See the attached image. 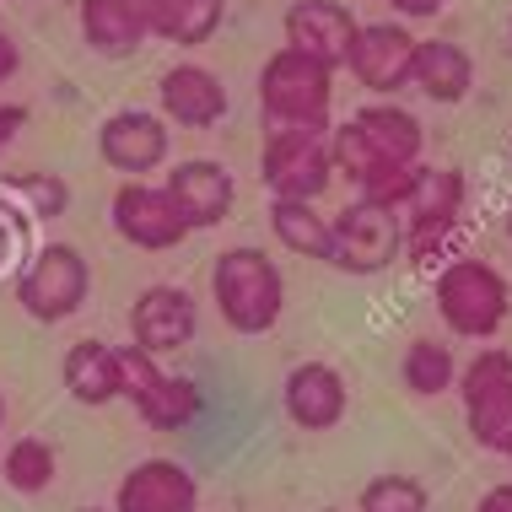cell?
<instances>
[{"instance_id": "f35d334b", "label": "cell", "mask_w": 512, "mask_h": 512, "mask_svg": "<svg viewBox=\"0 0 512 512\" xmlns=\"http://www.w3.org/2000/svg\"><path fill=\"white\" fill-rule=\"evenodd\" d=\"M313 512H335V507H313Z\"/></svg>"}, {"instance_id": "83f0119b", "label": "cell", "mask_w": 512, "mask_h": 512, "mask_svg": "<svg viewBox=\"0 0 512 512\" xmlns=\"http://www.w3.org/2000/svg\"><path fill=\"white\" fill-rule=\"evenodd\" d=\"M0 195H11V200H22V211H33V216H65L71 211V184H65L60 173H44V168H27V173H6V184H0Z\"/></svg>"}, {"instance_id": "44dd1931", "label": "cell", "mask_w": 512, "mask_h": 512, "mask_svg": "<svg viewBox=\"0 0 512 512\" xmlns=\"http://www.w3.org/2000/svg\"><path fill=\"white\" fill-rule=\"evenodd\" d=\"M81 38H87L92 54H108V60H124L146 44V22L135 0H81Z\"/></svg>"}, {"instance_id": "5b68a950", "label": "cell", "mask_w": 512, "mask_h": 512, "mask_svg": "<svg viewBox=\"0 0 512 512\" xmlns=\"http://www.w3.org/2000/svg\"><path fill=\"white\" fill-rule=\"evenodd\" d=\"M92 297V265L76 243H44L17 275V302L38 324H65L87 308Z\"/></svg>"}, {"instance_id": "4fadbf2b", "label": "cell", "mask_w": 512, "mask_h": 512, "mask_svg": "<svg viewBox=\"0 0 512 512\" xmlns=\"http://www.w3.org/2000/svg\"><path fill=\"white\" fill-rule=\"evenodd\" d=\"M162 189H168L173 211L184 216L189 232L221 227V221L232 216V205H238V184H232V173L221 168L216 157L178 162V168H168V178H162Z\"/></svg>"}, {"instance_id": "4dcf8cb0", "label": "cell", "mask_w": 512, "mask_h": 512, "mask_svg": "<svg viewBox=\"0 0 512 512\" xmlns=\"http://www.w3.org/2000/svg\"><path fill=\"white\" fill-rule=\"evenodd\" d=\"M22 124H27V108L22 103H0V157H6V146L22 135Z\"/></svg>"}, {"instance_id": "f1b7e54d", "label": "cell", "mask_w": 512, "mask_h": 512, "mask_svg": "<svg viewBox=\"0 0 512 512\" xmlns=\"http://www.w3.org/2000/svg\"><path fill=\"white\" fill-rule=\"evenodd\" d=\"M356 512H432V496H426V486L415 475L389 469V475H372L367 486H362Z\"/></svg>"}, {"instance_id": "9a60e30c", "label": "cell", "mask_w": 512, "mask_h": 512, "mask_svg": "<svg viewBox=\"0 0 512 512\" xmlns=\"http://www.w3.org/2000/svg\"><path fill=\"white\" fill-rule=\"evenodd\" d=\"M227 103H232L227 81L216 71H205V65H195V60L162 71V81H157V108L168 124H178V130H216V124L227 119Z\"/></svg>"}, {"instance_id": "484cf974", "label": "cell", "mask_w": 512, "mask_h": 512, "mask_svg": "<svg viewBox=\"0 0 512 512\" xmlns=\"http://www.w3.org/2000/svg\"><path fill=\"white\" fill-rule=\"evenodd\" d=\"M54 475H60V453H54V442H44V437H17L6 448V459H0V480L17 496L49 491Z\"/></svg>"}, {"instance_id": "8992f818", "label": "cell", "mask_w": 512, "mask_h": 512, "mask_svg": "<svg viewBox=\"0 0 512 512\" xmlns=\"http://www.w3.org/2000/svg\"><path fill=\"white\" fill-rule=\"evenodd\" d=\"M459 399H464V421L469 437L486 453H512V351L502 345H480L475 362L459 367Z\"/></svg>"}, {"instance_id": "d6a6232c", "label": "cell", "mask_w": 512, "mask_h": 512, "mask_svg": "<svg viewBox=\"0 0 512 512\" xmlns=\"http://www.w3.org/2000/svg\"><path fill=\"white\" fill-rule=\"evenodd\" d=\"M448 6V0H394V11L405 22H421V17H437V11Z\"/></svg>"}, {"instance_id": "5bb4252c", "label": "cell", "mask_w": 512, "mask_h": 512, "mask_svg": "<svg viewBox=\"0 0 512 512\" xmlns=\"http://www.w3.org/2000/svg\"><path fill=\"white\" fill-rule=\"evenodd\" d=\"M98 157L119 178H146L168 162V119L146 108H119L98 124Z\"/></svg>"}, {"instance_id": "52a82bcc", "label": "cell", "mask_w": 512, "mask_h": 512, "mask_svg": "<svg viewBox=\"0 0 512 512\" xmlns=\"http://www.w3.org/2000/svg\"><path fill=\"white\" fill-rule=\"evenodd\" d=\"M394 259H405V221L394 211L351 200L329 221V265L340 275H383Z\"/></svg>"}, {"instance_id": "2e32d148", "label": "cell", "mask_w": 512, "mask_h": 512, "mask_svg": "<svg viewBox=\"0 0 512 512\" xmlns=\"http://www.w3.org/2000/svg\"><path fill=\"white\" fill-rule=\"evenodd\" d=\"M114 512H200V480L178 459H141L114 486Z\"/></svg>"}, {"instance_id": "ba28073f", "label": "cell", "mask_w": 512, "mask_h": 512, "mask_svg": "<svg viewBox=\"0 0 512 512\" xmlns=\"http://www.w3.org/2000/svg\"><path fill=\"white\" fill-rule=\"evenodd\" d=\"M259 178H265L270 200H308L318 205L335 184V162H329V135L318 130H270L259 151Z\"/></svg>"}, {"instance_id": "8d00e7d4", "label": "cell", "mask_w": 512, "mask_h": 512, "mask_svg": "<svg viewBox=\"0 0 512 512\" xmlns=\"http://www.w3.org/2000/svg\"><path fill=\"white\" fill-rule=\"evenodd\" d=\"M507 238H512V211H507Z\"/></svg>"}, {"instance_id": "7402d4cb", "label": "cell", "mask_w": 512, "mask_h": 512, "mask_svg": "<svg viewBox=\"0 0 512 512\" xmlns=\"http://www.w3.org/2000/svg\"><path fill=\"white\" fill-rule=\"evenodd\" d=\"M205 410V394L195 378H173V372H162L151 389L135 399V415L151 426V432H184V426H195Z\"/></svg>"}, {"instance_id": "7c38bea8", "label": "cell", "mask_w": 512, "mask_h": 512, "mask_svg": "<svg viewBox=\"0 0 512 512\" xmlns=\"http://www.w3.org/2000/svg\"><path fill=\"white\" fill-rule=\"evenodd\" d=\"M415 44H421V38H415L405 22H362V33H356V44H351V60H345V71L362 81L367 92H378V98H394V92L410 87Z\"/></svg>"}, {"instance_id": "d590c367", "label": "cell", "mask_w": 512, "mask_h": 512, "mask_svg": "<svg viewBox=\"0 0 512 512\" xmlns=\"http://www.w3.org/2000/svg\"><path fill=\"white\" fill-rule=\"evenodd\" d=\"M0 426H6V394H0Z\"/></svg>"}, {"instance_id": "d4e9b609", "label": "cell", "mask_w": 512, "mask_h": 512, "mask_svg": "<svg viewBox=\"0 0 512 512\" xmlns=\"http://www.w3.org/2000/svg\"><path fill=\"white\" fill-rule=\"evenodd\" d=\"M399 383H405L415 399L448 394L453 383H459V362H453L448 340H432V335L410 340V345H405V362H399Z\"/></svg>"}, {"instance_id": "9c48e42d", "label": "cell", "mask_w": 512, "mask_h": 512, "mask_svg": "<svg viewBox=\"0 0 512 512\" xmlns=\"http://www.w3.org/2000/svg\"><path fill=\"white\" fill-rule=\"evenodd\" d=\"M114 232L130 248H141V254H168L189 238L184 216L173 211L168 189L162 184H146V178H124L119 195H114Z\"/></svg>"}, {"instance_id": "e575fe53", "label": "cell", "mask_w": 512, "mask_h": 512, "mask_svg": "<svg viewBox=\"0 0 512 512\" xmlns=\"http://www.w3.org/2000/svg\"><path fill=\"white\" fill-rule=\"evenodd\" d=\"M11 248H17V221H11V211L0 205V265L11 259Z\"/></svg>"}, {"instance_id": "4316f807", "label": "cell", "mask_w": 512, "mask_h": 512, "mask_svg": "<svg viewBox=\"0 0 512 512\" xmlns=\"http://www.w3.org/2000/svg\"><path fill=\"white\" fill-rule=\"evenodd\" d=\"M421 168H426V162H378L372 173L356 178V200L378 205V211L405 216V205H410V195H415V184H421Z\"/></svg>"}, {"instance_id": "1f68e13d", "label": "cell", "mask_w": 512, "mask_h": 512, "mask_svg": "<svg viewBox=\"0 0 512 512\" xmlns=\"http://www.w3.org/2000/svg\"><path fill=\"white\" fill-rule=\"evenodd\" d=\"M17 71H22V44L6 33V27H0V81H11Z\"/></svg>"}, {"instance_id": "cb8c5ba5", "label": "cell", "mask_w": 512, "mask_h": 512, "mask_svg": "<svg viewBox=\"0 0 512 512\" xmlns=\"http://www.w3.org/2000/svg\"><path fill=\"white\" fill-rule=\"evenodd\" d=\"M469 178L459 168H421V184L405 205V227H432V221H464Z\"/></svg>"}, {"instance_id": "f546056e", "label": "cell", "mask_w": 512, "mask_h": 512, "mask_svg": "<svg viewBox=\"0 0 512 512\" xmlns=\"http://www.w3.org/2000/svg\"><path fill=\"white\" fill-rule=\"evenodd\" d=\"M157 378H162L157 356H146L141 345H119V399H130V405H135V399H141Z\"/></svg>"}, {"instance_id": "603a6c76", "label": "cell", "mask_w": 512, "mask_h": 512, "mask_svg": "<svg viewBox=\"0 0 512 512\" xmlns=\"http://www.w3.org/2000/svg\"><path fill=\"white\" fill-rule=\"evenodd\" d=\"M270 232L286 254L329 265V216L313 211L308 200H270Z\"/></svg>"}, {"instance_id": "30bf717a", "label": "cell", "mask_w": 512, "mask_h": 512, "mask_svg": "<svg viewBox=\"0 0 512 512\" xmlns=\"http://www.w3.org/2000/svg\"><path fill=\"white\" fill-rule=\"evenodd\" d=\"M200 335V302L184 292V286H146L141 297L130 302V345H141L146 356H173L184 351L189 340Z\"/></svg>"}, {"instance_id": "ac0fdd59", "label": "cell", "mask_w": 512, "mask_h": 512, "mask_svg": "<svg viewBox=\"0 0 512 512\" xmlns=\"http://www.w3.org/2000/svg\"><path fill=\"white\" fill-rule=\"evenodd\" d=\"M410 87L421 92L426 103L453 108V103L469 98V87H475V60H469V49H459L453 38H421V44H415V65H410Z\"/></svg>"}, {"instance_id": "74e56055", "label": "cell", "mask_w": 512, "mask_h": 512, "mask_svg": "<svg viewBox=\"0 0 512 512\" xmlns=\"http://www.w3.org/2000/svg\"><path fill=\"white\" fill-rule=\"evenodd\" d=\"M76 512H103V507H76Z\"/></svg>"}, {"instance_id": "d6986e66", "label": "cell", "mask_w": 512, "mask_h": 512, "mask_svg": "<svg viewBox=\"0 0 512 512\" xmlns=\"http://www.w3.org/2000/svg\"><path fill=\"white\" fill-rule=\"evenodd\" d=\"M146 22V38H162L173 49L211 44L227 22V0H135Z\"/></svg>"}, {"instance_id": "e0dca14e", "label": "cell", "mask_w": 512, "mask_h": 512, "mask_svg": "<svg viewBox=\"0 0 512 512\" xmlns=\"http://www.w3.org/2000/svg\"><path fill=\"white\" fill-rule=\"evenodd\" d=\"M281 405L292 415V426L302 432H335L351 410V389H345L340 367L329 362H297L286 372V389H281Z\"/></svg>"}, {"instance_id": "7a4b0ae2", "label": "cell", "mask_w": 512, "mask_h": 512, "mask_svg": "<svg viewBox=\"0 0 512 512\" xmlns=\"http://www.w3.org/2000/svg\"><path fill=\"white\" fill-rule=\"evenodd\" d=\"M421 146H426V130L410 108L367 103L345 124H335V135H329V162H335V173H345L356 184V178L372 173L378 162H421Z\"/></svg>"}, {"instance_id": "ab89813d", "label": "cell", "mask_w": 512, "mask_h": 512, "mask_svg": "<svg viewBox=\"0 0 512 512\" xmlns=\"http://www.w3.org/2000/svg\"><path fill=\"white\" fill-rule=\"evenodd\" d=\"M507 464H512V453H507Z\"/></svg>"}, {"instance_id": "ffe728a7", "label": "cell", "mask_w": 512, "mask_h": 512, "mask_svg": "<svg viewBox=\"0 0 512 512\" xmlns=\"http://www.w3.org/2000/svg\"><path fill=\"white\" fill-rule=\"evenodd\" d=\"M60 383L76 405L87 410H103L119 399V345H103V340H76L60 362Z\"/></svg>"}, {"instance_id": "6da1fadb", "label": "cell", "mask_w": 512, "mask_h": 512, "mask_svg": "<svg viewBox=\"0 0 512 512\" xmlns=\"http://www.w3.org/2000/svg\"><path fill=\"white\" fill-rule=\"evenodd\" d=\"M211 297L232 335H270L286 313V275L265 248H227L211 265Z\"/></svg>"}, {"instance_id": "836d02e7", "label": "cell", "mask_w": 512, "mask_h": 512, "mask_svg": "<svg viewBox=\"0 0 512 512\" xmlns=\"http://www.w3.org/2000/svg\"><path fill=\"white\" fill-rule=\"evenodd\" d=\"M475 512H512V480H502V486H491V491L475 502Z\"/></svg>"}, {"instance_id": "8fae6325", "label": "cell", "mask_w": 512, "mask_h": 512, "mask_svg": "<svg viewBox=\"0 0 512 512\" xmlns=\"http://www.w3.org/2000/svg\"><path fill=\"white\" fill-rule=\"evenodd\" d=\"M281 33H286V49L308 54V60L329 65V71H340L345 60H351V44L356 33H362V22L351 17V6H340V0H292L281 17Z\"/></svg>"}, {"instance_id": "3957f363", "label": "cell", "mask_w": 512, "mask_h": 512, "mask_svg": "<svg viewBox=\"0 0 512 512\" xmlns=\"http://www.w3.org/2000/svg\"><path fill=\"white\" fill-rule=\"evenodd\" d=\"M329 103H335V71L297 49H275L259 65V108L270 130H318L329 135Z\"/></svg>"}, {"instance_id": "277c9868", "label": "cell", "mask_w": 512, "mask_h": 512, "mask_svg": "<svg viewBox=\"0 0 512 512\" xmlns=\"http://www.w3.org/2000/svg\"><path fill=\"white\" fill-rule=\"evenodd\" d=\"M507 308H512V286L486 259L459 254L437 270V318L448 324V335L491 340L507 324Z\"/></svg>"}]
</instances>
